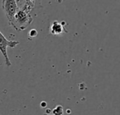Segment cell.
<instances>
[{
	"instance_id": "1",
	"label": "cell",
	"mask_w": 120,
	"mask_h": 115,
	"mask_svg": "<svg viewBox=\"0 0 120 115\" xmlns=\"http://www.w3.org/2000/svg\"><path fill=\"white\" fill-rule=\"evenodd\" d=\"M32 22L33 18L31 14L19 8L8 24L17 32H20L25 30Z\"/></svg>"
},
{
	"instance_id": "2",
	"label": "cell",
	"mask_w": 120,
	"mask_h": 115,
	"mask_svg": "<svg viewBox=\"0 0 120 115\" xmlns=\"http://www.w3.org/2000/svg\"><path fill=\"white\" fill-rule=\"evenodd\" d=\"M19 44V41H13V40H8L5 36L1 33L0 31V51L4 56L5 65L8 67H10L11 65V63L8 58V54H7V48H15L17 45Z\"/></svg>"
},
{
	"instance_id": "8",
	"label": "cell",
	"mask_w": 120,
	"mask_h": 115,
	"mask_svg": "<svg viewBox=\"0 0 120 115\" xmlns=\"http://www.w3.org/2000/svg\"><path fill=\"white\" fill-rule=\"evenodd\" d=\"M44 115H50V114H45Z\"/></svg>"
},
{
	"instance_id": "5",
	"label": "cell",
	"mask_w": 120,
	"mask_h": 115,
	"mask_svg": "<svg viewBox=\"0 0 120 115\" xmlns=\"http://www.w3.org/2000/svg\"><path fill=\"white\" fill-rule=\"evenodd\" d=\"M65 31L66 32L65 27L62 25V23L59 22L57 20L53 21L50 27V32L53 35H60L63 34Z\"/></svg>"
},
{
	"instance_id": "3",
	"label": "cell",
	"mask_w": 120,
	"mask_h": 115,
	"mask_svg": "<svg viewBox=\"0 0 120 115\" xmlns=\"http://www.w3.org/2000/svg\"><path fill=\"white\" fill-rule=\"evenodd\" d=\"M1 7L8 22L13 19L15 14L19 10L17 0H2Z\"/></svg>"
},
{
	"instance_id": "7",
	"label": "cell",
	"mask_w": 120,
	"mask_h": 115,
	"mask_svg": "<svg viewBox=\"0 0 120 115\" xmlns=\"http://www.w3.org/2000/svg\"><path fill=\"white\" fill-rule=\"evenodd\" d=\"M63 1H64V0H56V1H57L58 3H62Z\"/></svg>"
},
{
	"instance_id": "4",
	"label": "cell",
	"mask_w": 120,
	"mask_h": 115,
	"mask_svg": "<svg viewBox=\"0 0 120 115\" xmlns=\"http://www.w3.org/2000/svg\"><path fill=\"white\" fill-rule=\"evenodd\" d=\"M42 0H17V3L20 9L27 13H31L35 8L41 7Z\"/></svg>"
},
{
	"instance_id": "6",
	"label": "cell",
	"mask_w": 120,
	"mask_h": 115,
	"mask_svg": "<svg viewBox=\"0 0 120 115\" xmlns=\"http://www.w3.org/2000/svg\"><path fill=\"white\" fill-rule=\"evenodd\" d=\"M63 108L61 105H57L52 111L53 115H63Z\"/></svg>"
}]
</instances>
